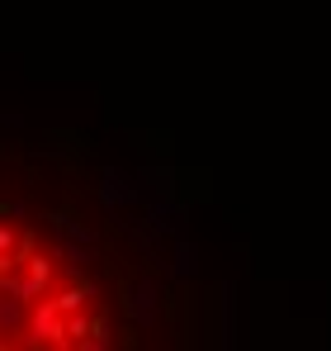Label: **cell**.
I'll return each instance as SVG.
<instances>
[{"mask_svg":"<svg viewBox=\"0 0 331 351\" xmlns=\"http://www.w3.org/2000/svg\"><path fill=\"white\" fill-rule=\"evenodd\" d=\"M133 318H137V323H152V318H157V285H152V280H142V285L133 290Z\"/></svg>","mask_w":331,"mask_h":351,"instance_id":"obj_1","label":"cell"}]
</instances>
